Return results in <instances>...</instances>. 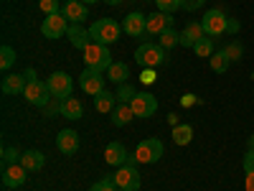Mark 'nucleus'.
Returning <instances> with one entry per match:
<instances>
[{"mask_svg":"<svg viewBox=\"0 0 254 191\" xmlns=\"http://www.w3.org/2000/svg\"><path fill=\"white\" fill-rule=\"evenodd\" d=\"M104 161H107L110 166H125L127 161H130V156H127L122 143H110L107 148H104Z\"/></svg>","mask_w":254,"mask_h":191,"instance_id":"nucleus-19","label":"nucleus"},{"mask_svg":"<svg viewBox=\"0 0 254 191\" xmlns=\"http://www.w3.org/2000/svg\"><path fill=\"white\" fill-rule=\"evenodd\" d=\"M135 61L142 69H155L165 61V49L160 44H150V41H142L135 51Z\"/></svg>","mask_w":254,"mask_h":191,"instance_id":"nucleus-3","label":"nucleus"},{"mask_svg":"<svg viewBox=\"0 0 254 191\" xmlns=\"http://www.w3.org/2000/svg\"><path fill=\"white\" fill-rule=\"evenodd\" d=\"M208 64H211V69H214L216 74H224L226 69H229V56H226V51L221 49V51H214V56L208 59Z\"/></svg>","mask_w":254,"mask_h":191,"instance_id":"nucleus-28","label":"nucleus"},{"mask_svg":"<svg viewBox=\"0 0 254 191\" xmlns=\"http://www.w3.org/2000/svg\"><path fill=\"white\" fill-rule=\"evenodd\" d=\"M23 97H26L28 104H36V107H41V110H44L46 104L54 99V95H51V90H49V84L41 82V79H28L26 90H23Z\"/></svg>","mask_w":254,"mask_h":191,"instance_id":"nucleus-5","label":"nucleus"},{"mask_svg":"<svg viewBox=\"0 0 254 191\" xmlns=\"http://www.w3.org/2000/svg\"><path fill=\"white\" fill-rule=\"evenodd\" d=\"M203 36H206V33H203V26H201V23H188V26L181 31V46H190V49H193Z\"/></svg>","mask_w":254,"mask_h":191,"instance_id":"nucleus-21","label":"nucleus"},{"mask_svg":"<svg viewBox=\"0 0 254 191\" xmlns=\"http://www.w3.org/2000/svg\"><path fill=\"white\" fill-rule=\"evenodd\" d=\"M38 8L44 10L46 15H54V13H61V3L59 0H38Z\"/></svg>","mask_w":254,"mask_h":191,"instance_id":"nucleus-33","label":"nucleus"},{"mask_svg":"<svg viewBox=\"0 0 254 191\" xmlns=\"http://www.w3.org/2000/svg\"><path fill=\"white\" fill-rule=\"evenodd\" d=\"M46 84H49V90H51V95H54V99H66V97H71V90H74V82H71V77L66 74V72H54L49 79H46Z\"/></svg>","mask_w":254,"mask_h":191,"instance_id":"nucleus-8","label":"nucleus"},{"mask_svg":"<svg viewBox=\"0 0 254 191\" xmlns=\"http://www.w3.org/2000/svg\"><path fill=\"white\" fill-rule=\"evenodd\" d=\"M79 87L87 92V95H92V97H97L99 92H104V77H102V72L87 67V69L79 74Z\"/></svg>","mask_w":254,"mask_h":191,"instance_id":"nucleus-11","label":"nucleus"},{"mask_svg":"<svg viewBox=\"0 0 254 191\" xmlns=\"http://www.w3.org/2000/svg\"><path fill=\"white\" fill-rule=\"evenodd\" d=\"M26 84H28L26 74H5L3 82H0V90H3L5 95H23Z\"/></svg>","mask_w":254,"mask_h":191,"instance_id":"nucleus-17","label":"nucleus"},{"mask_svg":"<svg viewBox=\"0 0 254 191\" xmlns=\"http://www.w3.org/2000/svg\"><path fill=\"white\" fill-rule=\"evenodd\" d=\"M158 44L168 51V49H173V46H178L181 44V33H176L173 28H168V31H163L160 36H158Z\"/></svg>","mask_w":254,"mask_h":191,"instance_id":"nucleus-29","label":"nucleus"},{"mask_svg":"<svg viewBox=\"0 0 254 191\" xmlns=\"http://www.w3.org/2000/svg\"><path fill=\"white\" fill-rule=\"evenodd\" d=\"M61 13L66 15L69 23H81V20H87V15H89L87 3H81V0H66V3L61 5Z\"/></svg>","mask_w":254,"mask_h":191,"instance_id":"nucleus-15","label":"nucleus"},{"mask_svg":"<svg viewBox=\"0 0 254 191\" xmlns=\"http://www.w3.org/2000/svg\"><path fill=\"white\" fill-rule=\"evenodd\" d=\"M107 77H110V82H115V84H127V77H130V67L127 64H122V61H112V67L107 69Z\"/></svg>","mask_w":254,"mask_h":191,"instance_id":"nucleus-24","label":"nucleus"},{"mask_svg":"<svg viewBox=\"0 0 254 191\" xmlns=\"http://www.w3.org/2000/svg\"><path fill=\"white\" fill-rule=\"evenodd\" d=\"M104 3H107V5H120L122 0H104Z\"/></svg>","mask_w":254,"mask_h":191,"instance_id":"nucleus-43","label":"nucleus"},{"mask_svg":"<svg viewBox=\"0 0 254 191\" xmlns=\"http://www.w3.org/2000/svg\"><path fill=\"white\" fill-rule=\"evenodd\" d=\"M249 151H254V135L249 138Z\"/></svg>","mask_w":254,"mask_h":191,"instance_id":"nucleus-44","label":"nucleus"},{"mask_svg":"<svg viewBox=\"0 0 254 191\" xmlns=\"http://www.w3.org/2000/svg\"><path fill=\"white\" fill-rule=\"evenodd\" d=\"M203 3H206V0H181V8H186V10H198Z\"/></svg>","mask_w":254,"mask_h":191,"instance_id":"nucleus-38","label":"nucleus"},{"mask_svg":"<svg viewBox=\"0 0 254 191\" xmlns=\"http://www.w3.org/2000/svg\"><path fill=\"white\" fill-rule=\"evenodd\" d=\"M20 156H23V153H18L15 148L5 145V148H3V166H10V163H20Z\"/></svg>","mask_w":254,"mask_h":191,"instance_id":"nucleus-34","label":"nucleus"},{"mask_svg":"<svg viewBox=\"0 0 254 191\" xmlns=\"http://www.w3.org/2000/svg\"><path fill=\"white\" fill-rule=\"evenodd\" d=\"M226 23H229V15H224L219 8L214 10H208L203 18H201V26H203V33L211 36V38H216L221 33H226Z\"/></svg>","mask_w":254,"mask_h":191,"instance_id":"nucleus-7","label":"nucleus"},{"mask_svg":"<svg viewBox=\"0 0 254 191\" xmlns=\"http://www.w3.org/2000/svg\"><path fill=\"white\" fill-rule=\"evenodd\" d=\"M242 166H244V174H254V151H247Z\"/></svg>","mask_w":254,"mask_h":191,"instance_id":"nucleus-37","label":"nucleus"},{"mask_svg":"<svg viewBox=\"0 0 254 191\" xmlns=\"http://www.w3.org/2000/svg\"><path fill=\"white\" fill-rule=\"evenodd\" d=\"M135 117H153L158 112V97H153L150 92H137V97L130 102Z\"/></svg>","mask_w":254,"mask_h":191,"instance_id":"nucleus-12","label":"nucleus"},{"mask_svg":"<svg viewBox=\"0 0 254 191\" xmlns=\"http://www.w3.org/2000/svg\"><path fill=\"white\" fill-rule=\"evenodd\" d=\"M15 49H10V46H3L0 49V69H3V74H8V69L15 64Z\"/></svg>","mask_w":254,"mask_h":191,"instance_id":"nucleus-30","label":"nucleus"},{"mask_svg":"<svg viewBox=\"0 0 254 191\" xmlns=\"http://www.w3.org/2000/svg\"><path fill=\"white\" fill-rule=\"evenodd\" d=\"M168 28H173V15L163 13V10H155L153 15H147V20H145V38L147 36H160Z\"/></svg>","mask_w":254,"mask_h":191,"instance_id":"nucleus-10","label":"nucleus"},{"mask_svg":"<svg viewBox=\"0 0 254 191\" xmlns=\"http://www.w3.org/2000/svg\"><path fill=\"white\" fill-rule=\"evenodd\" d=\"M163 151H165V148H163V143L158 138H145L135 148L132 158H135V163H155V161L163 158Z\"/></svg>","mask_w":254,"mask_h":191,"instance_id":"nucleus-6","label":"nucleus"},{"mask_svg":"<svg viewBox=\"0 0 254 191\" xmlns=\"http://www.w3.org/2000/svg\"><path fill=\"white\" fill-rule=\"evenodd\" d=\"M244 191H254V174H247V179H244Z\"/></svg>","mask_w":254,"mask_h":191,"instance_id":"nucleus-42","label":"nucleus"},{"mask_svg":"<svg viewBox=\"0 0 254 191\" xmlns=\"http://www.w3.org/2000/svg\"><path fill=\"white\" fill-rule=\"evenodd\" d=\"M84 54V64H87L89 69H97V72H107L112 67V54L110 49L104 44H97V41H92V44L81 51Z\"/></svg>","mask_w":254,"mask_h":191,"instance_id":"nucleus-2","label":"nucleus"},{"mask_svg":"<svg viewBox=\"0 0 254 191\" xmlns=\"http://www.w3.org/2000/svg\"><path fill=\"white\" fill-rule=\"evenodd\" d=\"M239 20H234V18H229V23H226V33H239Z\"/></svg>","mask_w":254,"mask_h":191,"instance_id":"nucleus-39","label":"nucleus"},{"mask_svg":"<svg viewBox=\"0 0 254 191\" xmlns=\"http://www.w3.org/2000/svg\"><path fill=\"white\" fill-rule=\"evenodd\" d=\"M117 191H125V189H117Z\"/></svg>","mask_w":254,"mask_h":191,"instance_id":"nucleus-46","label":"nucleus"},{"mask_svg":"<svg viewBox=\"0 0 254 191\" xmlns=\"http://www.w3.org/2000/svg\"><path fill=\"white\" fill-rule=\"evenodd\" d=\"M110 115H112V125H115V127H125V125H130V120L135 117L132 104H130V102H117V107H115Z\"/></svg>","mask_w":254,"mask_h":191,"instance_id":"nucleus-20","label":"nucleus"},{"mask_svg":"<svg viewBox=\"0 0 254 191\" xmlns=\"http://www.w3.org/2000/svg\"><path fill=\"white\" fill-rule=\"evenodd\" d=\"M59 115L66 117V120H79L84 115V107L76 97H66V99H61V112Z\"/></svg>","mask_w":254,"mask_h":191,"instance_id":"nucleus-22","label":"nucleus"},{"mask_svg":"<svg viewBox=\"0 0 254 191\" xmlns=\"http://www.w3.org/2000/svg\"><path fill=\"white\" fill-rule=\"evenodd\" d=\"M181 104H183V107H190V104H196V95H183Z\"/></svg>","mask_w":254,"mask_h":191,"instance_id":"nucleus-40","label":"nucleus"},{"mask_svg":"<svg viewBox=\"0 0 254 191\" xmlns=\"http://www.w3.org/2000/svg\"><path fill=\"white\" fill-rule=\"evenodd\" d=\"M224 51H226L229 61H242V54H244V49H242V44H239V41H234V44H229Z\"/></svg>","mask_w":254,"mask_h":191,"instance_id":"nucleus-35","label":"nucleus"},{"mask_svg":"<svg viewBox=\"0 0 254 191\" xmlns=\"http://www.w3.org/2000/svg\"><path fill=\"white\" fill-rule=\"evenodd\" d=\"M145 20H147L145 13H137V10L127 13L125 20H122V31L127 36H132V38H145Z\"/></svg>","mask_w":254,"mask_h":191,"instance_id":"nucleus-13","label":"nucleus"},{"mask_svg":"<svg viewBox=\"0 0 254 191\" xmlns=\"http://www.w3.org/2000/svg\"><path fill=\"white\" fill-rule=\"evenodd\" d=\"M112 181H115L117 189H125V191H137L140 189V174H137V166H135L132 156L125 166H117V174L112 176Z\"/></svg>","mask_w":254,"mask_h":191,"instance_id":"nucleus-4","label":"nucleus"},{"mask_svg":"<svg viewBox=\"0 0 254 191\" xmlns=\"http://www.w3.org/2000/svg\"><path fill=\"white\" fill-rule=\"evenodd\" d=\"M66 36H69V41H71V46H74V49H81V51L92 44L89 28H81V23H71L69 31H66Z\"/></svg>","mask_w":254,"mask_h":191,"instance_id":"nucleus-18","label":"nucleus"},{"mask_svg":"<svg viewBox=\"0 0 254 191\" xmlns=\"http://www.w3.org/2000/svg\"><path fill=\"white\" fill-rule=\"evenodd\" d=\"M252 77H254V74H252Z\"/></svg>","mask_w":254,"mask_h":191,"instance_id":"nucleus-47","label":"nucleus"},{"mask_svg":"<svg viewBox=\"0 0 254 191\" xmlns=\"http://www.w3.org/2000/svg\"><path fill=\"white\" fill-rule=\"evenodd\" d=\"M56 148H59L64 156H74L79 151V135L74 130H61L56 135Z\"/></svg>","mask_w":254,"mask_h":191,"instance_id":"nucleus-16","label":"nucleus"},{"mask_svg":"<svg viewBox=\"0 0 254 191\" xmlns=\"http://www.w3.org/2000/svg\"><path fill=\"white\" fill-rule=\"evenodd\" d=\"M193 140V127L190 125H176L173 127V143L176 145H188Z\"/></svg>","mask_w":254,"mask_h":191,"instance_id":"nucleus-27","label":"nucleus"},{"mask_svg":"<svg viewBox=\"0 0 254 191\" xmlns=\"http://www.w3.org/2000/svg\"><path fill=\"white\" fill-rule=\"evenodd\" d=\"M120 33H122V26L117 23V20H112V18H99V20H94V23L89 26L92 41H97V44H104V46L117 44Z\"/></svg>","mask_w":254,"mask_h":191,"instance_id":"nucleus-1","label":"nucleus"},{"mask_svg":"<svg viewBox=\"0 0 254 191\" xmlns=\"http://www.w3.org/2000/svg\"><path fill=\"white\" fill-rule=\"evenodd\" d=\"M20 163L26 166V171H38V168H44L46 158H44V153H38V151H26L23 156H20Z\"/></svg>","mask_w":254,"mask_h":191,"instance_id":"nucleus-25","label":"nucleus"},{"mask_svg":"<svg viewBox=\"0 0 254 191\" xmlns=\"http://www.w3.org/2000/svg\"><path fill=\"white\" fill-rule=\"evenodd\" d=\"M81 3H87V5H92V3H99V0H81Z\"/></svg>","mask_w":254,"mask_h":191,"instance_id":"nucleus-45","label":"nucleus"},{"mask_svg":"<svg viewBox=\"0 0 254 191\" xmlns=\"http://www.w3.org/2000/svg\"><path fill=\"white\" fill-rule=\"evenodd\" d=\"M155 8L158 10H163V13H176L178 8H181V0H155Z\"/></svg>","mask_w":254,"mask_h":191,"instance_id":"nucleus-32","label":"nucleus"},{"mask_svg":"<svg viewBox=\"0 0 254 191\" xmlns=\"http://www.w3.org/2000/svg\"><path fill=\"white\" fill-rule=\"evenodd\" d=\"M117 107V95H112V92H99L97 97H94V110L97 112H112Z\"/></svg>","mask_w":254,"mask_h":191,"instance_id":"nucleus-23","label":"nucleus"},{"mask_svg":"<svg viewBox=\"0 0 254 191\" xmlns=\"http://www.w3.org/2000/svg\"><path fill=\"white\" fill-rule=\"evenodd\" d=\"M28 179V171H26V166L23 163H10V166H3V184L8 189H18V186H23Z\"/></svg>","mask_w":254,"mask_h":191,"instance_id":"nucleus-14","label":"nucleus"},{"mask_svg":"<svg viewBox=\"0 0 254 191\" xmlns=\"http://www.w3.org/2000/svg\"><path fill=\"white\" fill-rule=\"evenodd\" d=\"M193 51H196V56L198 59H211L214 56V51H216V38H211V36H203L198 44L193 46Z\"/></svg>","mask_w":254,"mask_h":191,"instance_id":"nucleus-26","label":"nucleus"},{"mask_svg":"<svg viewBox=\"0 0 254 191\" xmlns=\"http://www.w3.org/2000/svg\"><path fill=\"white\" fill-rule=\"evenodd\" d=\"M137 97V90L130 87V84H120V90H117V102H132Z\"/></svg>","mask_w":254,"mask_h":191,"instance_id":"nucleus-31","label":"nucleus"},{"mask_svg":"<svg viewBox=\"0 0 254 191\" xmlns=\"http://www.w3.org/2000/svg\"><path fill=\"white\" fill-rule=\"evenodd\" d=\"M142 82H145V84H153V82H155L153 69H145V72H142Z\"/></svg>","mask_w":254,"mask_h":191,"instance_id":"nucleus-41","label":"nucleus"},{"mask_svg":"<svg viewBox=\"0 0 254 191\" xmlns=\"http://www.w3.org/2000/svg\"><path fill=\"white\" fill-rule=\"evenodd\" d=\"M89 191H117V186H115L112 176H104V179H102V181H97Z\"/></svg>","mask_w":254,"mask_h":191,"instance_id":"nucleus-36","label":"nucleus"},{"mask_svg":"<svg viewBox=\"0 0 254 191\" xmlns=\"http://www.w3.org/2000/svg\"><path fill=\"white\" fill-rule=\"evenodd\" d=\"M69 20L64 13H54V15H46L44 18V23H41V33H44L46 38H61V36H66L69 31Z\"/></svg>","mask_w":254,"mask_h":191,"instance_id":"nucleus-9","label":"nucleus"}]
</instances>
